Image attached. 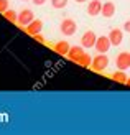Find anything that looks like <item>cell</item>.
<instances>
[{"label":"cell","instance_id":"cell-1","mask_svg":"<svg viewBox=\"0 0 130 135\" xmlns=\"http://www.w3.org/2000/svg\"><path fill=\"white\" fill-rule=\"evenodd\" d=\"M109 66V58L105 53H99L95 58H92V63H91V68L95 71V73H100V71H104L105 68Z\"/></svg>","mask_w":130,"mask_h":135},{"label":"cell","instance_id":"cell-2","mask_svg":"<svg viewBox=\"0 0 130 135\" xmlns=\"http://www.w3.org/2000/svg\"><path fill=\"white\" fill-rule=\"evenodd\" d=\"M59 30H61V33H63V35L73 36L74 33H76V30H78V25H76V22H74V20L66 18V20H63V22H61Z\"/></svg>","mask_w":130,"mask_h":135},{"label":"cell","instance_id":"cell-3","mask_svg":"<svg viewBox=\"0 0 130 135\" xmlns=\"http://www.w3.org/2000/svg\"><path fill=\"white\" fill-rule=\"evenodd\" d=\"M95 41H97V36H95V33L92 30H87L83 38H81V45H83V48H94Z\"/></svg>","mask_w":130,"mask_h":135},{"label":"cell","instance_id":"cell-4","mask_svg":"<svg viewBox=\"0 0 130 135\" xmlns=\"http://www.w3.org/2000/svg\"><path fill=\"white\" fill-rule=\"evenodd\" d=\"M33 20H35V15H33V12L28 10V8H25L18 13V20H17V23L18 25H22V26H26V25H30Z\"/></svg>","mask_w":130,"mask_h":135},{"label":"cell","instance_id":"cell-5","mask_svg":"<svg viewBox=\"0 0 130 135\" xmlns=\"http://www.w3.org/2000/svg\"><path fill=\"white\" fill-rule=\"evenodd\" d=\"M110 46H112V43L109 40V36H99L95 45H94V48L97 50V53H107L110 50Z\"/></svg>","mask_w":130,"mask_h":135},{"label":"cell","instance_id":"cell-6","mask_svg":"<svg viewBox=\"0 0 130 135\" xmlns=\"http://www.w3.org/2000/svg\"><path fill=\"white\" fill-rule=\"evenodd\" d=\"M109 40H110L112 46H119L122 43V40H124V33H122V30H119V28H114V30H110V33H109Z\"/></svg>","mask_w":130,"mask_h":135},{"label":"cell","instance_id":"cell-7","mask_svg":"<svg viewBox=\"0 0 130 135\" xmlns=\"http://www.w3.org/2000/svg\"><path fill=\"white\" fill-rule=\"evenodd\" d=\"M25 30L33 36V35H36V33H40V31L43 30V22H41L40 18H36V20H33L30 25H26V26H25Z\"/></svg>","mask_w":130,"mask_h":135},{"label":"cell","instance_id":"cell-8","mask_svg":"<svg viewBox=\"0 0 130 135\" xmlns=\"http://www.w3.org/2000/svg\"><path fill=\"white\" fill-rule=\"evenodd\" d=\"M100 12H102L100 0H91V2H89V7H87V15L95 17V15H99Z\"/></svg>","mask_w":130,"mask_h":135},{"label":"cell","instance_id":"cell-9","mask_svg":"<svg viewBox=\"0 0 130 135\" xmlns=\"http://www.w3.org/2000/svg\"><path fill=\"white\" fill-rule=\"evenodd\" d=\"M53 50L58 53V55H63V56H68V53L71 50V45L68 41H58L53 45Z\"/></svg>","mask_w":130,"mask_h":135},{"label":"cell","instance_id":"cell-10","mask_svg":"<svg viewBox=\"0 0 130 135\" xmlns=\"http://www.w3.org/2000/svg\"><path fill=\"white\" fill-rule=\"evenodd\" d=\"M115 64H117L119 69L125 71L127 68L130 66V59H128V53H120V55L117 56V59H115Z\"/></svg>","mask_w":130,"mask_h":135},{"label":"cell","instance_id":"cell-11","mask_svg":"<svg viewBox=\"0 0 130 135\" xmlns=\"http://www.w3.org/2000/svg\"><path fill=\"white\" fill-rule=\"evenodd\" d=\"M102 17H105V18H110L114 17V13H115V5L112 2H105V3H102Z\"/></svg>","mask_w":130,"mask_h":135},{"label":"cell","instance_id":"cell-12","mask_svg":"<svg viewBox=\"0 0 130 135\" xmlns=\"http://www.w3.org/2000/svg\"><path fill=\"white\" fill-rule=\"evenodd\" d=\"M83 55H84V50L81 48V46H71L69 53H68L69 59H71V61H74V63H76V61H78V59L83 56Z\"/></svg>","mask_w":130,"mask_h":135},{"label":"cell","instance_id":"cell-13","mask_svg":"<svg viewBox=\"0 0 130 135\" xmlns=\"http://www.w3.org/2000/svg\"><path fill=\"white\" fill-rule=\"evenodd\" d=\"M112 81H115L117 84H127V76H125V73L119 69L117 73H114L112 74Z\"/></svg>","mask_w":130,"mask_h":135},{"label":"cell","instance_id":"cell-14","mask_svg":"<svg viewBox=\"0 0 130 135\" xmlns=\"http://www.w3.org/2000/svg\"><path fill=\"white\" fill-rule=\"evenodd\" d=\"M91 63H92V58L87 55V53H84L83 56H81L78 61H76V64H79V66H83V68H89L91 66Z\"/></svg>","mask_w":130,"mask_h":135},{"label":"cell","instance_id":"cell-15","mask_svg":"<svg viewBox=\"0 0 130 135\" xmlns=\"http://www.w3.org/2000/svg\"><path fill=\"white\" fill-rule=\"evenodd\" d=\"M3 15H5L7 20H10V22H15V23H17L18 15H17V13L13 12V10H5V12H3Z\"/></svg>","mask_w":130,"mask_h":135},{"label":"cell","instance_id":"cell-16","mask_svg":"<svg viewBox=\"0 0 130 135\" xmlns=\"http://www.w3.org/2000/svg\"><path fill=\"white\" fill-rule=\"evenodd\" d=\"M53 8H64L68 5V0H51Z\"/></svg>","mask_w":130,"mask_h":135},{"label":"cell","instance_id":"cell-17","mask_svg":"<svg viewBox=\"0 0 130 135\" xmlns=\"http://www.w3.org/2000/svg\"><path fill=\"white\" fill-rule=\"evenodd\" d=\"M5 10H8V0H0V12H5Z\"/></svg>","mask_w":130,"mask_h":135},{"label":"cell","instance_id":"cell-18","mask_svg":"<svg viewBox=\"0 0 130 135\" xmlns=\"http://www.w3.org/2000/svg\"><path fill=\"white\" fill-rule=\"evenodd\" d=\"M33 38L36 40V41H40V43H45V38L40 35V33H36V35H33Z\"/></svg>","mask_w":130,"mask_h":135},{"label":"cell","instance_id":"cell-19","mask_svg":"<svg viewBox=\"0 0 130 135\" xmlns=\"http://www.w3.org/2000/svg\"><path fill=\"white\" fill-rule=\"evenodd\" d=\"M124 30H125V31H128V33H130V20H127V22H125V23H124Z\"/></svg>","mask_w":130,"mask_h":135},{"label":"cell","instance_id":"cell-20","mask_svg":"<svg viewBox=\"0 0 130 135\" xmlns=\"http://www.w3.org/2000/svg\"><path fill=\"white\" fill-rule=\"evenodd\" d=\"M46 2V0H33V3H35V5H43Z\"/></svg>","mask_w":130,"mask_h":135},{"label":"cell","instance_id":"cell-21","mask_svg":"<svg viewBox=\"0 0 130 135\" xmlns=\"http://www.w3.org/2000/svg\"><path fill=\"white\" fill-rule=\"evenodd\" d=\"M76 2H78V3H83V2H86V0H76Z\"/></svg>","mask_w":130,"mask_h":135},{"label":"cell","instance_id":"cell-22","mask_svg":"<svg viewBox=\"0 0 130 135\" xmlns=\"http://www.w3.org/2000/svg\"><path fill=\"white\" fill-rule=\"evenodd\" d=\"M127 86H128V87H130V79H127Z\"/></svg>","mask_w":130,"mask_h":135},{"label":"cell","instance_id":"cell-23","mask_svg":"<svg viewBox=\"0 0 130 135\" xmlns=\"http://www.w3.org/2000/svg\"><path fill=\"white\" fill-rule=\"evenodd\" d=\"M128 59H130V53H128Z\"/></svg>","mask_w":130,"mask_h":135},{"label":"cell","instance_id":"cell-24","mask_svg":"<svg viewBox=\"0 0 130 135\" xmlns=\"http://www.w3.org/2000/svg\"><path fill=\"white\" fill-rule=\"evenodd\" d=\"M23 2H26V0H23Z\"/></svg>","mask_w":130,"mask_h":135}]
</instances>
